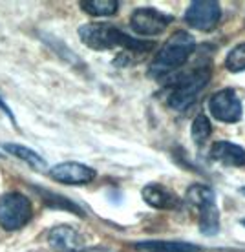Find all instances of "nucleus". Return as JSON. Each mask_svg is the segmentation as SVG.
I'll return each instance as SVG.
<instances>
[{"label": "nucleus", "instance_id": "obj_12", "mask_svg": "<svg viewBox=\"0 0 245 252\" xmlns=\"http://www.w3.org/2000/svg\"><path fill=\"white\" fill-rule=\"evenodd\" d=\"M210 158L225 166H245V148L229 141H218L210 148Z\"/></svg>", "mask_w": 245, "mask_h": 252}, {"label": "nucleus", "instance_id": "obj_19", "mask_svg": "<svg viewBox=\"0 0 245 252\" xmlns=\"http://www.w3.org/2000/svg\"><path fill=\"white\" fill-rule=\"evenodd\" d=\"M240 192H242V194L245 195V187H242V189H240Z\"/></svg>", "mask_w": 245, "mask_h": 252}, {"label": "nucleus", "instance_id": "obj_1", "mask_svg": "<svg viewBox=\"0 0 245 252\" xmlns=\"http://www.w3.org/2000/svg\"><path fill=\"white\" fill-rule=\"evenodd\" d=\"M79 37L82 44L88 46L90 50L95 51H106L121 48L126 53H141L145 55L148 51L156 48L150 40H139V38L128 37L125 32L112 24H84L79 28Z\"/></svg>", "mask_w": 245, "mask_h": 252}, {"label": "nucleus", "instance_id": "obj_8", "mask_svg": "<svg viewBox=\"0 0 245 252\" xmlns=\"http://www.w3.org/2000/svg\"><path fill=\"white\" fill-rule=\"evenodd\" d=\"M209 110L214 119L221 123H238L242 119V101L231 88L220 90L209 99Z\"/></svg>", "mask_w": 245, "mask_h": 252}, {"label": "nucleus", "instance_id": "obj_9", "mask_svg": "<svg viewBox=\"0 0 245 252\" xmlns=\"http://www.w3.org/2000/svg\"><path fill=\"white\" fill-rule=\"evenodd\" d=\"M95 170L77 161L55 164L50 170V177L64 185H88L95 179Z\"/></svg>", "mask_w": 245, "mask_h": 252}, {"label": "nucleus", "instance_id": "obj_18", "mask_svg": "<svg viewBox=\"0 0 245 252\" xmlns=\"http://www.w3.org/2000/svg\"><path fill=\"white\" fill-rule=\"evenodd\" d=\"M0 108H2V112H4V114H6L7 117H9V119L13 121V123H15V117L11 115V112H9V108H7V104H6L4 101H2V99H0Z\"/></svg>", "mask_w": 245, "mask_h": 252}, {"label": "nucleus", "instance_id": "obj_5", "mask_svg": "<svg viewBox=\"0 0 245 252\" xmlns=\"http://www.w3.org/2000/svg\"><path fill=\"white\" fill-rule=\"evenodd\" d=\"M32 220V201L20 192H9L0 197V227L19 230Z\"/></svg>", "mask_w": 245, "mask_h": 252}, {"label": "nucleus", "instance_id": "obj_4", "mask_svg": "<svg viewBox=\"0 0 245 252\" xmlns=\"http://www.w3.org/2000/svg\"><path fill=\"white\" fill-rule=\"evenodd\" d=\"M185 201L198 212L200 232L203 236H214L220 232V210L216 205V194L210 187L201 183L189 187Z\"/></svg>", "mask_w": 245, "mask_h": 252}, {"label": "nucleus", "instance_id": "obj_14", "mask_svg": "<svg viewBox=\"0 0 245 252\" xmlns=\"http://www.w3.org/2000/svg\"><path fill=\"white\" fill-rule=\"evenodd\" d=\"M81 7L92 17H112L119 9L117 0H82Z\"/></svg>", "mask_w": 245, "mask_h": 252}, {"label": "nucleus", "instance_id": "obj_17", "mask_svg": "<svg viewBox=\"0 0 245 252\" xmlns=\"http://www.w3.org/2000/svg\"><path fill=\"white\" fill-rule=\"evenodd\" d=\"M225 68L233 73L244 71L245 69V42L234 46L233 50L229 51V55L225 59Z\"/></svg>", "mask_w": 245, "mask_h": 252}, {"label": "nucleus", "instance_id": "obj_10", "mask_svg": "<svg viewBox=\"0 0 245 252\" xmlns=\"http://www.w3.org/2000/svg\"><path fill=\"white\" fill-rule=\"evenodd\" d=\"M48 243L55 252H81L84 238L68 225H57L48 232Z\"/></svg>", "mask_w": 245, "mask_h": 252}, {"label": "nucleus", "instance_id": "obj_7", "mask_svg": "<svg viewBox=\"0 0 245 252\" xmlns=\"http://www.w3.org/2000/svg\"><path fill=\"white\" fill-rule=\"evenodd\" d=\"M170 22H172L170 15L154 7H139L130 15V28L138 35H145V37H154L163 33Z\"/></svg>", "mask_w": 245, "mask_h": 252}, {"label": "nucleus", "instance_id": "obj_2", "mask_svg": "<svg viewBox=\"0 0 245 252\" xmlns=\"http://www.w3.org/2000/svg\"><path fill=\"white\" fill-rule=\"evenodd\" d=\"M194 48L196 40L190 33L181 32V30L172 33L167 38V42L161 46V50L156 53V57L152 59L150 66H148V77L156 79V81H163L165 77L167 79L172 77L187 64Z\"/></svg>", "mask_w": 245, "mask_h": 252}, {"label": "nucleus", "instance_id": "obj_15", "mask_svg": "<svg viewBox=\"0 0 245 252\" xmlns=\"http://www.w3.org/2000/svg\"><path fill=\"white\" fill-rule=\"evenodd\" d=\"M4 148H6L9 154H13V156H17L19 159H22V161L28 163L30 166L37 168V170L46 168V159L40 158L37 152H33V150H30V148L20 146V145H4Z\"/></svg>", "mask_w": 245, "mask_h": 252}, {"label": "nucleus", "instance_id": "obj_20", "mask_svg": "<svg viewBox=\"0 0 245 252\" xmlns=\"http://www.w3.org/2000/svg\"><path fill=\"white\" fill-rule=\"evenodd\" d=\"M244 225H245V221H244Z\"/></svg>", "mask_w": 245, "mask_h": 252}, {"label": "nucleus", "instance_id": "obj_16", "mask_svg": "<svg viewBox=\"0 0 245 252\" xmlns=\"http://www.w3.org/2000/svg\"><path fill=\"white\" fill-rule=\"evenodd\" d=\"M192 139H194L196 146H203L209 141V137L212 135V125L207 119L205 114H198L196 119L192 121V128H190Z\"/></svg>", "mask_w": 245, "mask_h": 252}, {"label": "nucleus", "instance_id": "obj_6", "mask_svg": "<svg viewBox=\"0 0 245 252\" xmlns=\"http://www.w3.org/2000/svg\"><path fill=\"white\" fill-rule=\"evenodd\" d=\"M220 19L221 7L216 0H196L185 11V22L198 32H212Z\"/></svg>", "mask_w": 245, "mask_h": 252}, {"label": "nucleus", "instance_id": "obj_11", "mask_svg": "<svg viewBox=\"0 0 245 252\" xmlns=\"http://www.w3.org/2000/svg\"><path fill=\"white\" fill-rule=\"evenodd\" d=\"M141 195L148 207L157 208V210H172V208H177L181 205L179 197L172 190L159 183H150L143 187Z\"/></svg>", "mask_w": 245, "mask_h": 252}, {"label": "nucleus", "instance_id": "obj_3", "mask_svg": "<svg viewBox=\"0 0 245 252\" xmlns=\"http://www.w3.org/2000/svg\"><path fill=\"white\" fill-rule=\"evenodd\" d=\"M212 77V66L210 64H201L198 68L187 69L183 73H174L167 79L169 86V97L167 104L176 112H185L192 102L198 99L200 92L209 84Z\"/></svg>", "mask_w": 245, "mask_h": 252}, {"label": "nucleus", "instance_id": "obj_13", "mask_svg": "<svg viewBox=\"0 0 245 252\" xmlns=\"http://www.w3.org/2000/svg\"><path fill=\"white\" fill-rule=\"evenodd\" d=\"M136 249L143 252H201L200 245L189 243V241H163V240H152L136 243Z\"/></svg>", "mask_w": 245, "mask_h": 252}]
</instances>
